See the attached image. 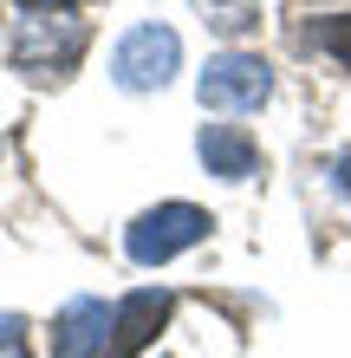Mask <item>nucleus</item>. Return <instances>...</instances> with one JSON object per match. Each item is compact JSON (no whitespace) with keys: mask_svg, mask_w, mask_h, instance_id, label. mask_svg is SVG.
I'll use <instances>...</instances> for the list:
<instances>
[{"mask_svg":"<svg viewBox=\"0 0 351 358\" xmlns=\"http://www.w3.org/2000/svg\"><path fill=\"white\" fill-rule=\"evenodd\" d=\"M209 228H215L209 208H195V202H163V208H143V215L130 222L124 255H130L137 267H163V261H176L182 248H195Z\"/></svg>","mask_w":351,"mask_h":358,"instance_id":"2","label":"nucleus"},{"mask_svg":"<svg viewBox=\"0 0 351 358\" xmlns=\"http://www.w3.org/2000/svg\"><path fill=\"white\" fill-rule=\"evenodd\" d=\"M313 46H325V52L338 59V66H351V13L319 20V27H313Z\"/></svg>","mask_w":351,"mask_h":358,"instance_id":"8","label":"nucleus"},{"mask_svg":"<svg viewBox=\"0 0 351 358\" xmlns=\"http://www.w3.org/2000/svg\"><path fill=\"white\" fill-rule=\"evenodd\" d=\"M338 189H345V196H351V150L338 157Z\"/></svg>","mask_w":351,"mask_h":358,"instance_id":"11","label":"nucleus"},{"mask_svg":"<svg viewBox=\"0 0 351 358\" xmlns=\"http://www.w3.org/2000/svg\"><path fill=\"white\" fill-rule=\"evenodd\" d=\"M111 320H117V306L91 300V293L66 300V306H59V320H52V358H105Z\"/></svg>","mask_w":351,"mask_h":358,"instance_id":"5","label":"nucleus"},{"mask_svg":"<svg viewBox=\"0 0 351 358\" xmlns=\"http://www.w3.org/2000/svg\"><path fill=\"white\" fill-rule=\"evenodd\" d=\"M176 66H182V39L170 33V27H130L117 39V52H111V78L124 92H163L176 78Z\"/></svg>","mask_w":351,"mask_h":358,"instance_id":"3","label":"nucleus"},{"mask_svg":"<svg viewBox=\"0 0 351 358\" xmlns=\"http://www.w3.org/2000/svg\"><path fill=\"white\" fill-rule=\"evenodd\" d=\"M85 20H66V13H33V20H20V33H13V72H27V78H66L78 59H85Z\"/></svg>","mask_w":351,"mask_h":358,"instance_id":"1","label":"nucleus"},{"mask_svg":"<svg viewBox=\"0 0 351 358\" xmlns=\"http://www.w3.org/2000/svg\"><path fill=\"white\" fill-rule=\"evenodd\" d=\"M27 13H52V7H72V0H20Z\"/></svg>","mask_w":351,"mask_h":358,"instance_id":"10","label":"nucleus"},{"mask_svg":"<svg viewBox=\"0 0 351 358\" xmlns=\"http://www.w3.org/2000/svg\"><path fill=\"white\" fill-rule=\"evenodd\" d=\"M170 293L163 287H143V293H130V300L117 306V320H111V345H105V358H137L143 345L163 332V320H170Z\"/></svg>","mask_w":351,"mask_h":358,"instance_id":"6","label":"nucleus"},{"mask_svg":"<svg viewBox=\"0 0 351 358\" xmlns=\"http://www.w3.org/2000/svg\"><path fill=\"white\" fill-rule=\"evenodd\" d=\"M202 104L209 111H260L267 98H274V72H267V59L254 52H221L209 59V72H202Z\"/></svg>","mask_w":351,"mask_h":358,"instance_id":"4","label":"nucleus"},{"mask_svg":"<svg viewBox=\"0 0 351 358\" xmlns=\"http://www.w3.org/2000/svg\"><path fill=\"white\" fill-rule=\"evenodd\" d=\"M0 358H33L27 352V320H20V313H0Z\"/></svg>","mask_w":351,"mask_h":358,"instance_id":"9","label":"nucleus"},{"mask_svg":"<svg viewBox=\"0 0 351 358\" xmlns=\"http://www.w3.org/2000/svg\"><path fill=\"white\" fill-rule=\"evenodd\" d=\"M195 157L209 163V176H228V182H241V176L260 170V143L247 137V131H234V124H202Z\"/></svg>","mask_w":351,"mask_h":358,"instance_id":"7","label":"nucleus"}]
</instances>
